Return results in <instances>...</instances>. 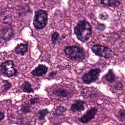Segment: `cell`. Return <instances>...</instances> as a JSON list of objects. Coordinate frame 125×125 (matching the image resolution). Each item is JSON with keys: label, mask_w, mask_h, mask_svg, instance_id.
<instances>
[{"label": "cell", "mask_w": 125, "mask_h": 125, "mask_svg": "<svg viewBox=\"0 0 125 125\" xmlns=\"http://www.w3.org/2000/svg\"><path fill=\"white\" fill-rule=\"evenodd\" d=\"M74 33L77 39L82 42H86L92 35V27L88 21H80L74 28Z\"/></svg>", "instance_id": "6da1fadb"}, {"label": "cell", "mask_w": 125, "mask_h": 125, "mask_svg": "<svg viewBox=\"0 0 125 125\" xmlns=\"http://www.w3.org/2000/svg\"><path fill=\"white\" fill-rule=\"evenodd\" d=\"M63 52L66 56L74 61L83 60L85 57L83 49L78 46H66L63 49Z\"/></svg>", "instance_id": "7a4b0ae2"}, {"label": "cell", "mask_w": 125, "mask_h": 125, "mask_svg": "<svg viewBox=\"0 0 125 125\" xmlns=\"http://www.w3.org/2000/svg\"><path fill=\"white\" fill-rule=\"evenodd\" d=\"M48 22L47 12L42 9H38L35 12L33 24L37 30L44 28Z\"/></svg>", "instance_id": "3957f363"}, {"label": "cell", "mask_w": 125, "mask_h": 125, "mask_svg": "<svg viewBox=\"0 0 125 125\" xmlns=\"http://www.w3.org/2000/svg\"><path fill=\"white\" fill-rule=\"evenodd\" d=\"M0 70L1 74L6 77H11L17 74V70L15 68L14 62L12 60H7L2 62L0 65Z\"/></svg>", "instance_id": "277c9868"}, {"label": "cell", "mask_w": 125, "mask_h": 125, "mask_svg": "<svg viewBox=\"0 0 125 125\" xmlns=\"http://www.w3.org/2000/svg\"><path fill=\"white\" fill-rule=\"evenodd\" d=\"M91 50L96 56L106 59L112 57L113 52L112 50L107 46L100 44H95L91 47Z\"/></svg>", "instance_id": "5b68a950"}, {"label": "cell", "mask_w": 125, "mask_h": 125, "mask_svg": "<svg viewBox=\"0 0 125 125\" xmlns=\"http://www.w3.org/2000/svg\"><path fill=\"white\" fill-rule=\"evenodd\" d=\"M101 70L99 68H93L89 70L82 77V80L83 83L90 84L97 81L100 75Z\"/></svg>", "instance_id": "8992f818"}, {"label": "cell", "mask_w": 125, "mask_h": 125, "mask_svg": "<svg viewBox=\"0 0 125 125\" xmlns=\"http://www.w3.org/2000/svg\"><path fill=\"white\" fill-rule=\"evenodd\" d=\"M98 109L96 107H92L88 109L82 117L78 118L79 121L83 124L88 123L93 119L97 114Z\"/></svg>", "instance_id": "52a82bcc"}, {"label": "cell", "mask_w": 125, "mask_h": 125, "mask_svg": "<svg viewBox=\"0 0 125 125\" xmlns=\"http://www.w3.org/2000/svg\"><path fill=\"white\" fill-rule=\"evenodd\" d=\"M47 71L48 67L46 65L40 64L31 72V74L34 77H39L45 75Z\"/></svg>", "instance_id": "ba28073f"}, {"label": "cell", "mask_w": 125, "mask_h": 125, "mask_svg": "<svg viewBox=\"0 0 125 125\" xmlns=\"http://www.w3.org/2000/svg\"><path fill=\"white\" fill-rule=\"evenodd\" d=\"M84 102L81 100H76L71 104L70 109L73 112H80L84 109Z\"/></svg>", "instance_id": "9c48e42d"}, {"label": "cell", "mask_w": 125, "mask_h": 125, "mask_svg": "<svg viewBox=\"0 0 125 125\" xmlns=\"http://www.w3.org/2000/svg\"><path fill=\"white\" fill-rule=\"evenodd\" d=\"M1 38L4 40H8L14 36V32L12 28H5L1 31Z\"/></svg>", "instance_id": "30bf717a"}, {"label": "cell", "mask_w": 125, "mask_h": 125, "mask_svg": "<svg viewBox=\"0 0 125 125\" xmlns=\"http://www.w3.org/2000/svg\"><path fill=\"white\" fill-rule=\"evenodd\" d=\"M28 44L20 43V44H18L16 46L14 49V51L16 54L23 56L28 51Z\"/></svg>", "instance_id": "8fae6325"}, {"label": "cell", "mask_w": 125, "mask_h": 125, "mask_svg": "<svg viewBox=\"0 0 125 125\" xmlns=\"http://www.w3.org/2000/svg\"><path fill=\"white\" fill-rule=\"evenodd\" d=\"M100 3L104 5L111 7H116L120 5L121 1L118 0H101Z\"/></svg>", "instance_id": "7c38bea8"}, {"label": "cell", "mask_w": 125, "mask_h": 125, "mask_svg": "<svg viewBox=\"0 0 125 125\" xmlns=\"http://www.w3.org/2000/svg\"><path fill=\"white\" fill-rule=\"evenodd\" d=\"M107 82L112 83L115 81V75L112 69H109L107 73L103 77Z\"/></svg>", "instance_id": "4fadbf2b"}, {"label": "cell", "mask_w": 125, "mask_h": 125, "mask_svg": "<svg viewBox=\"0 0 125 125\" xmlns=\"http://www.w3.org/2000/svg\"><path fill=\"white\" fill-rule=\"evenodd\" d=\"M53 93L56 95L60 97H66L69 94V92L68 90L62 88L54 90Z\"/></svg>", "instance_id": "5bb4252c"}, {"label": "cell", "mask_w": 125, "mask_h": 125, "mask_svg": "<svg viewBox=\"0 0 125 125\" xmlns=\"http://www.w3.org/2000/svg\"><path fill=\"white\" fill-rule=\"evenodd\" d=\"M31 84L27 81H25L21 86V89L25 92L31 93L34 92V90L31 86Z\"/></svg>", "instance_id": "9a60e30c"}, {"label": "cell", "mask_w": 125, "mask_h": 125, "mask_svg": "<svg viewBox=\"0 0 125 125\" xmlns=\"http://www.w3.org/2000/svg\"><path fill=\"white\" fill-rule=\"evenodd\" d=\"M66 110L67 109L65 107L62 106H58L54 110L53 112V115L55 116L59 117L62 115Z\"/></svg>", "instance_id": "2e32d148"}, {"label": "cell", "mask_w": 125, "mask_h": 125, "mask_svg": "<svg viewBox=\"0 0 125 125\" xmlns=\"http://www.w3.org/2000/svg\"><path fill=\"white\" fill-rule=\"evenodd\" d=\"M49 113V111L47 108L42 109L40 110L38 112V118L40 120H42L44 119L45 117Z\"/></svg>", "instance_id": "e0dca14e"}, {"label": "cell", "mask_w": 125, "mask_h": 125, "mask_svg": "<svg viewBox=\"0 0 125 125\" xmlns=\"http://www.w3.org/2000/svg\"><path fill=\"white\" fill-rule=\"evenodd\" d=\"M3 83H4V84L3 85L2 90H3V92L5 93L11 87L12 84L9 81L6 80H3Z\"/></svg>", "instance_id": "ac0fdd59"}, {"label": "cell", "mask_w": 125, "mask_h": 125, "mask_svg": "<svg viewBox=\"0 0 125 125\" xmlns=\"http://www.w3.org/2000/svg\"><path fill=\"white\" fill-rule=\"evenodd\" d=\"M59 34L57 32L55 31L52 34L51 41H52V43L54 44H56L57 43V42L59 40Z\"/></svg>", "instance_id": "d6986e66"}, {"label": "cell", "mask_w": 125, "mask_h": 125, "mask_svg": "<svg viewBox=\"0 0 125 125\" xmlns=\"http://www.w3.org/2000/svg\"><path fill=\"white\" fill-rule=\"evenodd\" d=\"M21 111L24 114H27L31 112V109L30 105L24 104L21 107Z\"/></svg>", "instance_id": "ffe728a7"}, {"label": "cell", "mask_w": 125, "mask_h": 125, "mask_svg": "<svg viewBox=\"0 0 125 125\" xmlns=\"http://www.w3.org/2000/svg\"><path fill=\"white\" fill-rule=\"evenodd\" d=\"M99 18L101 20L105 21L108 18V15L106 13L104 12V13H102L99 14Z\"/></svg>", "instance_id": "44dd1931"}, {"label": "cell", "mask_w": 125, "mask_h": 125, "mask_svg": "<svg viewBox=\"0 0 125 125\" xmlns=\"http://www.w3.org/2000/svg\"><path fill=\"white\" fill-rule=\"evenodd\" d=\"M119 113V118H120L121 119H124L125 118V111L124 110H121L119 111L118 112Z\"/></svg>", "instance_id": "7402d4cb"}, {"label": "cell", "mask_w": 125, "mask_h": 125, "mask_svg": "<svg viewBox=\"0 0 125 125\" xmlns=\"http://www.w3.org/2000/svg\"><path fill=\"white\" fill-rule=\"evenodd\" d=\"M38 101V98H33L30 99L29 101V104H36Z\"/></svg>", "instance_id": "603a6c76"}, {"label": "cell", "mask_w": 125, "mask_h": 125, "mask_svg": "<svg viewBox=\"0 0 125 125\" xmlns=\"http://www.w3.org/2000/svg\"><path fill=\"white\" fill-rule=\"evenodd\" d=\"M57 74V71H52V72H50L49 73L48 76H49V77L52 78V77H54Z\"/></svg>", "instance_id": "cb8c5ba5"}, {"label": "cell", "mask_w": 125, "mask_h": 125, "mask_svg": "<svg viewBox=\"0 0 125 125\" xmlns=\"http://www.w3.org/2000/svg\"><path fill=\"white\" fill-rule=\"evenodd\" d=\"M4 117H5L4 113L3 112L0 111V121H1L3 120V119H4Z\"/></svg>", "instance_id": "d4e9b609"}]
</instances>
